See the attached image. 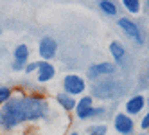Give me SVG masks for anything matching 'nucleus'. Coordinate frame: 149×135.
I'll return each instance as SVG.
<instances>
[{
    "mask_svg": "<svg viewBox=\"0 0 149 135\" xmlns=\"http://www.w3.org/2000/svg\"><path fill=\"white\" fill-rule=\"evenodd\" d=\"M52 115V106L45 96L18 90L4 106H0V135L13 133L24 124L45 121Z\"/></svg>",
    "mask_w": 149,
    "mask_h": 135,
    "instance_id": "1",
    "label": "nucleus"
},
{
    "mask_svg": "<svg viewBox=\"0 0 149 135\" xmlns=\"http://www.w3.org/2000/svg\"><path fill=\"white\" fill-rule=\"evenodd\" d=\"M117 25H119V29H120L130 40H133L138 47H142V45L146 43V36H144V33H142L140 24L135 22V20H131L130 16H119V18H117Z\"/></svg>",
    "mask_w": 149,
    "mask_h": 135,
    "instance_id": "2",
    "label": "nucleus"
},
{
    "mask_svg": "<svg viewBox=\"0 0 149 135\" xmlns=\"http://www.w3.org/2000/svg\"><path fill=\"white\" fill-rule=\"evenodd\" d=\"M63 85V92L72 97H81L86 92V79L79 74H67L61 81Z\"/></svg>",
    "mask_w": 149,
    "mask_h": 135,
    "instance_id": "3",
    "label": "nucleus"
},
{
    "mask_svg": "<svg viewBox=\"0 0 149 135\" xmlns=\"http://www.w3.org/2000/svg\"><path fill=\"white\" fill-rule=\"evenodd\" d=\"M111 126H113V130L119 133V135H135L136 124H135V119L133 117H130L124 112H119V113H115V115H113Z\"/></svg>",
    "mask_w": 149,
    "mask_h": 135,
    "instance_id": "4",
    "label": "nucleus"
},
{
    "mask_svg": "<svg viewBox=\"0 0 149 135\" xmlns=\"http://www.w3.org/2000/svg\"><path fill=\"white\" fill-rule=\"evenodd\" d=\"M93 110H95V105H93V97L90 94H84L77 99L76 103V117L79 121H92L93 119Z\"/></svg>",
    "mask_w": 149,
    "mask_h": 135,
    "instance_id": "5",
    "label": "nucleus"
},
{
    "mask_svg": "<svg viewBox=\"0 0 149 135\" xmlns=\"http://www.w3.org/2000/svg\"><path fill=\"white\" fill-rule=\"evenodd\" d=\"M117 65L115 63H110V61H102V63H95V65H90L88 70H86V78L90 81H99L101 76H113L117 74Z\"/></svg>",
    "mask_w": 149,
    "mask_h": 135,
    "instance_id": "6",
    "label": "nucleus"
},
{
    "mask_svg": "<svg viewBox=\"0 0 149 135\" xmlns=\"http://www.w3.org/2000/svg\"><path fill=\"white\" fill-rule=\"evenodd\" d=\"M144 112H147L146 108V96L144 94H133L124 105V113H127L130 117H136V115H144Z\"/></svg>",
    "mask_w": 149,
    "mask_h": 135,
    "instance_id": "7",
    "label": "nucleus"
},
{
    "mask_svg": "<svg viewBox=\"0 0 149 135\" xmlns=\"http://www.w3.org/2000/svg\"><path fill=\"white\" fill-rule=\"evenodd\" d=\"M115 94V81L113 79H101V81H95L92 85V97L95 99H110Z\"/></svg>",
    "mask_w": 149,
    "mask_h": 135,
    "instance_id": "8",
    "label": "nucleus"
},
{
    "mask_svg": "<svg viewBox=\"0 0 149 135\" xmlns=\"http://www.w3.org/2000/svg\"><path fill=\"white\" fill-rule=\"evenodd\" d=\"M38 54L41 61H50L58 54V41L52 36H43L38 43Z\"/></svg>",
    "mask_w": 149,
    "mask_h": 135,
    "instance_id": "9",
    "label": "nucleus"
},
{
    "mask_svg": "<svg viewBox=\"0 0 149 135\" xmlns=\"http://www.w3.org/2000/svg\"><path fill=\"white\" fill-rule=\"evenodd\" d=\"M56 76V67L50 63V61H40V67L36 72V83L38 85H45L50 83Z\"/></svg>",
    "mask_w": 149,
    "mask_h": 135,
    "instance_id": "10",
    "label": "nucleus"
},
{
    "mask_svg": "<svg viewBox=\"0 0 149 135\" xmlns=\"http://www.w3.org/2000/svg\"><path fill=\"white\" fill-rule=\"evenodd\" d=\"M54 101L58 103V106L65 112V113H70V112H74L76 110V103H77V99L76 97H72V96H68V94H65V92H58V94L54 96Z\"/></svg>",
    "mask_w": 149,
    "mask_h": 135,
    "instance_id": "11",
    "label": "nucleus"
},
{
    "mask_svg": "<svg viewBox=\"0 0 149 135\" xmlns=\"http://www.w3.org/2000/svg\"><path fill=\"white\" fill-rule=\"evenodd\" d=\"M29 56H31V50H29V45H25V43H20L13 49V61H16V63L27 65Z\"/></svg>",
    "mask_w": 149,
    "mask_h": 135,
    "instance_id": "12",
    "label": "nucleus"
},
{
    "mask_svg": "<svg viewBox=\"0 0 149 135\" xmlns=\"http://www.w3.org/2000/svg\"><path fill=\"white\" fill-rule=\"evenodd\" d=\"M97 7L101 9V13H104L106 16H117L119 18V4L117 2H111V0H99L97 2Z\"/></svg>",
    "mask_w": 149,
    "mask_h": 135,
    "instance_id": "13",
    "label": "nucleus"
},
{
    "mask_svg": "<svg viewBox=\"0 0 149 135\" xmlns=\"http://www.w3.org/2000/svg\"><path fill=\"white\" fill-rule=\"evenodd\" d=\"M110 54L113 58V63H120V61L126 58V47L120 43V41H111L110 43Z\"/></svg>",
    "mask_w": 149,
    "mask_h": 135,
    "instance_id": "14",
    "label": "nucleus"
},
{
    "mask_svg": "<svg viewBox=\"0 0 149 135\" xmlns=\"http://www.w3.org/2000/svg\"><path fill=\"white\" fill-rule=\"evenodd\" d=\"M86 135H108V124L92 122L86 126Z\"/></svg>",
    "mask_w": 149,
    "mask_h": 135,
    "instance_id": "15",
    "label": "nucleus"
},
{
    "mask_svg": "<svg viewBox=\"0 0 149 135\" xmlns=\"http://www.w3.org/2000/svg\"><path fill=\"white\" fill-rule=\"evenodd\" d=\"M122 7L130 15H140L142 13V2H140V0H124Z\"/></svg>",
    "mask_w": 149,
    "mask_h": 135,
    "instance_id": "16",
    "label": "nucleus"
},
{
    "mask_svg": "<svg viewBox=\"0 0 149 135\" xmlns=\"http://www.w3.org/2000/svg\"><path fill=\"white\" fill-rule=\"evenodd\" d=\"M13 94H15V90L11 87H0V106H4L13 97Z\"/></svg>",
    "mask_w": 149,
    "mask_h": 135,
    "instance_id": "17",
    "label": "nucleus"
},
{
    "mask_svg": "<svg viewBox=\"0 0 149 135\" xmlns=\"http://www.w3.org/2000/svg\"><path fill=\"white\" fill-rule=\"evenodd\" d=\"M138 126H140V130H142V132H149V110L142 115L140 122H138Z\"/></svg>",
    "mask_w": 149,
    "mask_h": 135,
    "instance_id": "18",
    "label": "nucleus"
},
{
    "mask_svg": "<svg viewBox=\"0 0 149 135\" xmlns=\"http://www.w3.org/2000/svg\"><path fill=\"white\" fill-rule=\"evenodd\" d=\"M38 67H40V61H29L25 65V74H33V72H38Z\"/></svg>",
    "mask_w": 149,
    "mask_h": 135,
    "instance_id": "19",
    "label": "nucleus"
},
{
    "mask_svg": "<svg viewBox=\"0 0 149 135\" xmlns=\"http://www.w3.org/2000/svg\"><path fill=\"white\" fill-rule=\"evenodd\" d=\"M142 9H144V11H146V13L149 11V0H147V2H144V4H142Z\"/></svg>",
    "mask_w": 149,
    "mask_h": 135,
    "instance_id": "20",
    "label": "nucleus"
},
{
    "mask_svg": "<svg viewBox=\"0 0 149 135\" xmlns=\"http://www.w3.org/2000/svg\"><path fill=\"white\" fill-rule=\"evenodd\" d=\"M146 108H147V110H149V94H147V96H146Z\"/></svg>",
    "mask_w": 149,
    "mask_h": 135,
    "instance_id": "21",
    "label": "nucleus"
},
{
    "mask_svg": "<svg viewBox=\"0 0 149 135\" xmlns=\"http://www.w3.org/2000/svg\"><path fill=\"white\" fill-rule=\"evenodd\" d=\"M135 135H149V132H140V133H135Z\"/></svg>",
    "mask_w": 149,
    "mask_h": 135,
    "instance_id": "22",
    "label": "nucleus"
},
{
    "mask_svg": "<svg viewBox=\"0 0 149 135\" xmlns=\"http://www.w3.org/2000/svg\"><path fill=\"white\" fill-rule=\"evenodd\" d=\"M67 135H79L77 132H70V133H67Z\"/></svg>",
    "mask_w": 149,
    "mask_h": 135,
    "instance_id": "23",
    "label": "nucleus"
},
{
    "mask_svg": "<svg viewBox=\"0 0 149 135\" xmlns=\"http://www.w3.org/2000/svg\"><path fill=\"white\" fill-rule=\"evenodd\" d=\"M146 78L149 79V65H147V72H146Z\"/></svg>",
    "mask_w": 149,
    "mask_h": 135,
    "instance_id": "24",
    "label": "nucleus"
},
{
    "mask_svg": "<svg viewBox=\"0 0 149 135\" xmlns=\"http://www.w3.org/2000/svg\"><path fill=\"white\" fill-rule=\"evenodd\" d=\"M147 49H149V36H147Z\"/></svg>",
    "mask_w": 149,
    "mask_h": 135,
    "instance_id": "25",
    "label": "nucleus"
},
{
    "mask_svg": "<svg viewBox=\"0 0 149 135\" xmlns=\"http://www.w3.org/2000/svg\"><path fill=\"white\" fill-rule=\"evenodd\" d=\"M0 36H2V27H0Z\"/></svg>",
    "mask_w": 149,
    "mask_h": 135,
    "instance_id": "26",
    "label": "nucleus"
}]
</instances>
